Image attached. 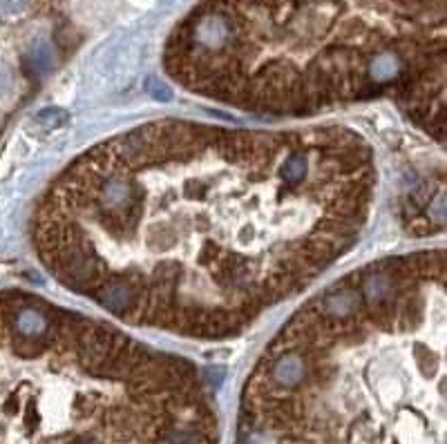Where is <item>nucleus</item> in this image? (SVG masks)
I'll return each mask as SVG.
<instances>
[{"label": "nucleus", "mask_w": 447, "mask_h": 444, "mask_svg": "<svg viewBox=\"0 0 447 444\" xmlns=\"http://www.w3.org/2000/svg\"><path fill=\"white\" fill-rule=\"evenodd\" d=\"M371 145L340 125H139L72 161L38 201L47 272L134 328L222 339L300 295L360 239Z\"/></svg>", "instance_id": "1"}, {"label": "nucleus", "mask_w": 447, "mask_h": 444, "mask_svg": "<svg viewBox=\"0 0 447 444\" xmlns=\"http://www.w3.org/2000/svg\"><path fill=\"white\" fill-rule=\"evenodd\" d=\"M445 56L447 0H199L168 36L164 70L253 114L396 96L443 139Z\"/></svg>", "instance_id": "2"}, {"label": "nucleus", "mask_w": 447, "mask_h": 444, "mask_svg": "<svg viewBox=\"0 0 447 444\" xmlns=\"http://www.w3.org/2000/svg\"><path fill=\"white\" fill-rule=\"evenodd\" d=\"M77 444H101L99 440H92V438H86V440H81V442H77Z\"/></svg>", "instance_id": "3"}]
</instances>
